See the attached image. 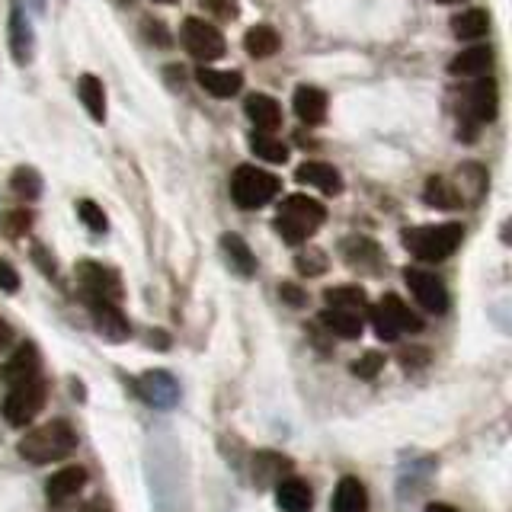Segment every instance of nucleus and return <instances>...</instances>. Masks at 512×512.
<instances>
[{
	"mask_svg": "<svg viewBox=\"0 0 512 512\" xmlns=\"http://www.w3.org/2000/svg\"><path fill=\"white\" fill-rule=\"evenodd\" d=\"M77 93H80V103L90 112L93 122H106V90H103V80L93 77V74H84L77 84Z\"/></svg>",
	"mask_w": 512,
	"mask_h": 512,
	"instance_id": "23",
	"label": "nucleus"
},
{
	"mask_svg": "<svg viewBox=\"0 0 512 512\" xmlns=\"http://www.w3.org/2000/svg\"><path fill=\"white\" fill-rule=\"evenodd\" d=\"M157 4H176V0H157Z\"/></svg>",
	"mask_w": 512,
	"mask_h": 512,
	"instance_id": "48",
	"label": "nucleus"
},
{
	"mask_svg": "<svg viewBox=\"0 0 512 512\" xmlns=\"http://www.w3.org/2000/svg\"><path fill=\"white\" fill-rule=\"evenodd\" d=\"M42 407H45V378L42 375L20 381V384H10V394L4 400V416L10 426H16V429L29 426Z\"/></svg>",
	"mask_w": 512,
	"mask_h": 512,
	"instance_id": "5",
	"label": "nucleus"
},
{
	"mask_svg": "<svg viewBox=\"0 0 512 512\" xmlns=\"http://www.w3.org/2000/svg\"><path fill=\"white\" fill-rule=\"evenodd\" d=\"M77 279L84 285V292L90 301H109V304H119L122 298V282L112 269L93 263V260H84L77 266Z\"/></svg>",
	"mask_w": 512,
	"mask_h": 512,
	"instance_id": "7",
	"label": "nucleus"
},
{
	"mask_svg": "<svg viewBox=\"0 0 512 512\" xmlns=\"http://www.w3.org/2000/svg\"><path fill=\"white\" fill-rule=\"evenodd\" d=\"M378 308H381L384 314H388V320L397 327V333H420V330H423V320L416 317L397 295H384Z\"/></svg>",
	"mask_w": 512,
	"mask_h": 512,
	"instance_id": "25",
	"label": "nucleus"
},
{
	"mask_svg": "<svg viewBox=\"0 0 512 512\" xmlns=\"http://www.w3.org/2000/svg\"><path fill=\"white\" fill-rule=\"evenodd\" d=\"M138 391L144 394V400H148V404L170 407L173 400H176V381L167 372H148V375L138 381Z\"/></svg>",
	"mask_w": 512,
	"mask_h": 512,
	"instance_id": "21",
	"label": "nucleus"
},
{
	"mask_svg": "<svg viewBox=\"0 0 512 512\" xmlns=\"http://www.w3.org/2000/svg\"><path fill=\"white\" fill-rule=\"evenodd\" d=\"M10 186H13L16 196H23V199H36L42 192V180H39V173L32 167H16Z\"/></svg>",
	"mask_w": 512,
	"mask_h": 512,
	"instance_id": "34",
	"label": "nucleus"
},
{
	"mask_svg": "<svg viewBox=\"0 0 512 512\" xmlns=\"http://www.w3.org/2000/svg\"><path fill=\"white\" fill-rule=\"evenodd\" d=\"M423 512H458L455 506H448V503H429Z\"/></svg>",
	"mask_w": 512,
	"mask_h": 512,
	"instance_id": "45",
	"label": "nucleus"
},
{
	"mask_svg": "<svg viewBox=\"0 0 512 512\" xmlns=\"http://www.w3.org/2000/svg\"><path fill=\"white\" fill-rule=\"evenodd\" d=\"M77 215H80V221L87 224L90 231H96V234H103L106 228H109V221H106V215H103V208L96 205V202H90V199H84L77 205Z\"/></svg>",
	"mask_w": 512,
	"mask_h": 512,
	"instance_id": "35",
	"label": "nucleus"
},
{
	"mask_svg": "<svg viewBox=\"0 0 512 512\" xmlns=\"http://www.w3.org/2000/svg\"><path fill=\"white\" fill-rule=\"evenodd\" d=\"M439 4H461V0H439Z\"/></svg>",
	"mask_w": 512,
	"mask_h": 512,
	"instance_id": "47",
	"label": "nucleus"
},
{
	"mask_svg": "<svg viewBox=\"0 0 512 512\" xmlns=\"http://www.w3.org/2000/svg\"><path fill=\"white\" fill-rule=\"evenodd\" d=\"M221 250H224V256H228V263H231V269L237 272V276H253V272H256V260H253V253L247 247V240L240 234H224L221 237Z\"/></svg>",
	"mask_w": 512,
	"mask_h": 512,
	"instance_id": "24",
	"label": "nucleus"
},
{
	"mask_svg": "<svg viewBox=\"0 0 512 512\" xmlns=\"http://www.w3.org/2000/svg\"><path fill=\"white\" fill-rule=\"evenodd\" d=\"M461 237H464V228L458 221L426 224V228L404 231V247L423 263H442L461 247Z\"/></svg>",
	"mask_w": 512,
	"mask_h": 512,
	"instance_id": "3",
	"label": "nucleus"
},
{
	"mask_svg": "<svg viewBox=\"0 0 512 512\" xmlns=\"http://www.w3.org/2000/svg\"><path fill=\"white\" fill-rule=\"evenodd\" d=\"M381 368H384V356H381V352H365L362 359L352 362V375H356V378H375Z\"/></svg>",
	"mask_w": 512,
	"mask_h": 512,
	"instance_id": "36",
	"label": "nucleus"
},
{
	"mask_svg": "<svg viewBox=\"0 0 512 512\" xmlns=\"http://www.w3.org/2000/svg\"><path fill=\"white\" fill-rule=\"evenodd\" d=\"M10 343H13V327L7 324L4 317H0V356H4V352L10 349Z\"/></svg>",
	"mask_w": 512,
	"mask_h": 512,
	"instance_id": "44",
	"label": "nucleus"
},
{
	"mask_svg": "<svg viewBox=\"0 0 512 512\" xmlns=\"http://www.w3.org/2000/svg\"><path fill=\"white\" fill-rule=\"evenodd\" d=\"M298 269L304 272V276H320V272L327 269V256L320 250H308L298 256Z\"/></svg>",
	"mask_w": 512,
	"mask_h": 512,
	"instance_id": "38",
	"label": "nucleus"
},
{
	"mask_svg": "<svg viewBox=\"0 0 512 512\" xmlns=\"http://www.w3.org/2000/svg\"><path fill=\"white\" fill-rule=\"evenodd\" d=\"M196 80L202 84L205 93L218 96V100H228V96L240 93V87H244V77H240V71H215V68H199Z\"/></svg>",
	"mask_w": 512,
	"mask_h": 512,
	"instance_id": "16",
	"label": "nucleus"
},
{
	"mask_svg": "<svg viewBox=\"0 0 512 512\" xmlns=\"http://www.w3.org/2000/svg\"><path fill=\"white\" fill-rule=\"evenodd\" d=\"M404 282L413 292V298L420 301V308H426L429 314H445V308H448V288H445V282L436 276V272L407 269Z\"/></svg>",
	"mask_w": 512,
	"mask_h": 512,
	"instance_id": "8",
	"label": "nucleus"
},
{
	"mask_svg": "<svg viewBox=\"0 0 512 512\" xmlns=\"http://www.w3.org/2000/svg\"><path fill=\"white\" fill-rule=\"evenodd\" d=\"M90 311H93V324L96 330H100L106 340L112 343H122L128 340V333H132V327H128L125 314L119 311V304H109V301H90Z\"/></svg>",
	"mask_w": 512,
	"mask_h": 512,
	"instance_id": "12",
	"label": "nucleus"
},
{
	"mask_svg": "<svg viewBox=\"0 0 512 512\" xmlns=\"http://www.w3.org/2000/svg\"><path fill=\"white\" fill-rule=\"evenodd\" d=\"M80 512H109V509H106L103 503H87V506L80 509Z\"/></svg>",
	"mask_w": 512,
	"mask_h": 512,
	"instance_id": "46",
	"label": "nucleus"
},
{
	"mask_svg": "<svg viewBox=\"0 0 512 512\" xmlns=\"http://www.w3.org/2000/svg\"><path fill=\"white\" fill-rule=\"evenodd\" d=\"M144 29H148V39H151V42H157V45H170V42H173V39L167 36L164 23H151V20H144Z\"/></svg>",
	"mask_w": 512,
	"mask_h": 512,
	"instance_id": "42",
	"label": "nucleus"
},
{
	"mask_svg": "<svg viewBox=\"0 0 512 512\" xmlns=\"http://www.w3.org/2000/svg\"><path fill=\"white\" fill-rule=\"evenodd\" d=\"M202 7L212 10L218 20H234V16H237V4H234V0H202Z\"/></svg>",
	"mask_w": 512,
	"mask_h": 512,
	"instance_id": "40",
	"label": "nucleus"
},
{
	"mask_svg": "<svg viewBox=\"0 0 512 512\" xmlns=\"http://www.w3.org/2000/svg\"><path fill=\"white\" fill-rule=\"evenodd\" d=\"M368 320H372V327H375V333H378V340H384V343H394L397 340V327L391 324V320H388V314H384L381 308H378V304H375V308L372 311H368Z\"/></svg>",
	"mask_w": 512,
	"mask_h": 512,
	"instance_id": "37",
	"label": "nucleus"
},
{
	"mask_svg": "<svg viewBox=\"0 0 512 512\" xmlns=\"http://www.w3.org/2000/svg\"><path fill=\"white\" fill-rule=\"evenodd\" d=\"M320 324H324L330 333L343 336V340H359L365 324H362V314L356 311H340V308H327L320 314Z\"/></svg>",
	"mask_w": 512,
	"mask_h": 512,
	"instance_id": "22",
	"label": "nucleus"
},
{
	"mask_svg": "<svg viewBox=\"0 0 512 512\" xmlns=\"http://www.w3.org/2000/svg\"><path fill=\"white\" fill-rule=\"evenodd\" d=\"M330 308H340V311H365L368 308V298L359 285H336V288H327L324 292Z\"/></svg>",
	"mask_w": 512,
	"mask_h": 512,
	"instance_id": "29",
	"label": "nucleus"
},
{
	"mask_svg": "<svg viewBox=\"0 0 512 512\" xmlns=\"http://www.w3.org/2000/svg\"><path fill=\"white\" fill-rule=\"evenodd\" d=\"M279 176H272L269 170L263 167H253V164H244L234 170V180H231V196L240 208H263L269 205L272 199L279 196Z\"/></svg>",
	"mask_w": 512,
	"mask_h": 512,
	"instance_id": "4",
	"label": "nucleus"
},
{
	"mask_svg": "<svg viewBox=\"0 0 512 512\" xmlns=\"http://www.w3.org/2000/svg\"><path fill=\"white\" fill-rule=\"evenodd\" d=\"M276 503L282 512H311L314 509V493L301 477H285L276 487Z\"/></svg>",
	"mask_w": 512,
	"mask_h": 512,
	"instance_id": "14",
	"label": "nucleus"
},
{
	"mask_svg": "<svg viewBox=\"0 0 512 512\" xmlns=\"http://www.w3.org/2000/svg\"><path fill=\"white\" fill-rule=\"evenodd\" d=\"M343 256H346V263L352 269H368V272H375L378 263H381V250H378L375 240H368V237L343 240Z\"/></svg>",
	"mask_w": 512,
	"mask_h": 512,
	"instance_id": "20",
	"label": "nucleus"
},
{
	"mask_svg": "<svg viewBox=\"0 0 512 512\" xmlns=\"http://www.w3.org/2000/svg\"><path fill=\"white\" fill-rule=\"evenodd\" d=\"M327 212L324 205H320L314 196H304V192H295V196H288L279 208L276 215V231L282 234L285 244H304L308 237L317 234V228L324 224Z\"/></svg>",
	"mask_w": 512,
	"mask_h": 512,
	"instance_id": "2",
	"label": "nucleus"
},
{
	"mask_svg": "<svg viewBox=\"0 0 512 512\" xmlns=\"http://www.w3.org/2000/svg\"><path fill=\"white\" fill-rule=\"evenodd\" d=\"M39 375V352L32 343H23L20 349L13 352L4 365V381L7 384H20V381H29Z\"/></svg>",
	"mask_w": 512,
	"mask_h": 512,
	"instance_id": "18",
	"label": "nucleus"
},
{
	"mask_svg": "<svg viewBox=\"0 0 512 512\" xmlns=\"http://www.w3.org/2000/svg\"><path fill=\"white\" fill-rule=\"evenodd\" d=\"M16 288H20V272L7 260H0V292H16Z\"/></svg>",
	"mask_w": 512,
	"mask_h": 512,
	"instance_id": "41",
	"label": "nucleus"
},
{
	"mask_svg": "<svg viewBox=\"0 0 512 512\" xmlns=\"http://www.w3.org/2000/svg\"><path fill=\"white\" fill-rule=\"evenodd\" d=\"M10 29H13V55H16V61H29V23L23 20V10H20V4H13V10H10Z\"/></svg>",
	"mask_w": 512,
	"mask_h": 512,
	"instance_id": "31",
	"label": "nucleus"
},
{
	"mask_svg": "<svg viewBox=\"0 0 512 512\" xmlns=\"http://www.w3.org/2000/svg\"><path fill=\"white\" fill-rule=\"evenodd\" d=\"M77 448V432L68 420H48L42 426H32L20 439V455L32 464H52L68 458Z\"/></svg>",
	"mask_w": 512,
	"mask_h": 512,
	"instance_id": "1",
	"label": "nucleus"
},
{
	"mask_svg": "<svg viewBox=\"0 0 512 512\" xmlns=\"http://www.w3.org/2000/svg\"><path fill=\"white\" fill-rule=\"evenodd\" d=\"M493 68V52L487 45H474L464 48L461 55H455V61L448 64V71L455 77H484Z\"/></svg>",
	"mask_w": 512,
	"mask_h": 512,
	"instance_id": "17",
	"label": "nucleus"
},
{
	"mask_svg": "<svg viewBox=\"0 0 512 512\" xmlns=\"http://www.w3.org/2000/svg\"><path fill=\"white\" fill-rule=\"evenodd\" d=\"M84 484H87V471L84 468H77V464H71V468H61L58 474L48 477V484H45L48 506L68 503L71 496H77L80 490H84Z\"/></svg>",
	"mask_w": 512,
	"mask_h": 512,
	"instance_id": "10",
	"label": "nucleus"
},
{
	"mask_svg": "<svg viewBox=\"0 0 512 512\" xmlns=\"http://www.w3.org/2000/svg\"><path fill=\"white\" fill-rule=\"evenodd\" d=\"M244 109H247V119L253 122V128H256V132H263V135H272L282 125V106L272 100L269 93L247 96Z\"/></svg>",
	"mask_w": 512,
	"mask_h": 512,
	"instance_id": "13",
	"label": "nucleus"
},
{
	"mask_svg": "<svg viewBox=\"0 0 512 512\" xmlns=\"http://www.w3.org/2000/svg\"><path fill=\"white\" fill-rule=\"evenodd\" d=\"M423 199H426V205L448 208V212L461 205V196H458L455 183H448L445 176H429L426 186H423Z\"/></svg>",
	"mask_w": 512,
	"mask_h": 512,
	"instance_id": "28",
	"label": "nucleus"
},
{
	"mask_svg": "<svg viewBox=\"0 0 512 512\" xmlns=\"http://www.w3.org/2000/svg\"><path fill=\"white\" fill-rule=\"evenodd\" d=\"M484 186H487V173L480 170L477 164H468V167H461L458 170V196H461V202H464V192H471V199H477L480 192H484Z\"/></svg>",
	"mask_w": 512,
	"mask_h": 512,
	"instance_id": "33",
	"label": "nucleus"
},
{
	"mask_svg": "<svg viewBox=\"0 0 512 512\" xmlns=\"http://www.w3.org/2000/svg\"><path fill=\"white\" fill-rule=\"evenodd\" d=\"M279 45H282V39H279V32L272 26H253V29H247V36H244V48H247V55H253V58H272L279 52Z\"/></svg>",
	"mask_w": 512,
	"mask_h": 512,
	"instance_id": "26",
	"label": "nucleus"
},
{
	"mask_svg": "<svg viewBox=\"0 0 512 512\" xmlns=\"http://www.w3.org/2000/svg\"><path fill=\"white\" fill-rule=\"evenodd\" d=\"M183 45H186V52L202 64L224 55V36L218 32V26L199 20V16H189L183 23Z\"/></svg>",
	"mask_w": 512,
	"mask_h": 512,
	"instance_id": "6",
	"label": "nucleus"
},
{
	"mask_svg": "<svg viewBox=\"0 0 512 512\" xmlns=\"http://www.w3.org/2000/svg\"><path fill=\"white\" fill-rule=\"evenodd\" d=\"M282 468H288V461H285V458H279L276 452H260V455H256V461H253L256 484H260V487L272 484V480H276V477L282 474Z\"/></svg>",
	"mask_w": 512,
	"mask_h": 512,
	"instance_id": "32",
	"label": "nucleus"
},
{
	"mask_svg": "<svg viewBox=\"0 0 512 512\" xmlns=\"http://www.w3.org/2000/svg\"><path fill=\"white\" fill-rule=\"evenodd\" d=\"M279 295H282L288 304H295V308H298V304H304V292H301L298 285H288V282H285V285L279 288Z\"/></svg>",
	"mask_w": 512,
	"mask_h": 512,
	"instance_id": "43",
	"label": "nucleus"
},
{
	"mask_svg": "<svg viewBox=\"0 0 512 512\" xmlns=\"http://www.w3.org/2000/svg\"><path fill=\"white\" fill-rule=\"evenodd\" d=\"M496 109H500V93H496V84L490 77H477L468 90V122H471V128L493 122Z\"/></svg>",
	"mask_w": 512,
	"mask_h": 512,
	"instance_id": "9",
	"label": "nucleus"
},
{
	"mask_svg": "<svg viewBox=\"0 0 512 512\" xmlns=\"http://www.w3.org/2000/svg\"><path fill=\"white\" fill-rule=\"evenodd\" d=\"M333 512H368V490L359 477H343L336 484Z\"/></svg>",
	"mask_w": 512,
	"mask_h": 512,
	"instance_id": "19",
	"label": "nucleus"
},
{
	"mask_svg": "<svg viewBox=\"0 0 512 512\" xmlns=\"http://www.w3.org/2000/svg\"><path fill=\"white\" fill-rule=\"evenodd\" d=\"M250 151L260 160H269V164H285V160H288L285 144L279 138H272V135H263V132L250 138Z\"/></svg>",
	"mask_w": 512,
	"mask_h": 512,
	"instance_id": "30",
	"label": "nucleus"
},
{
	"mask_svg": "<svg viewBox=\"0 0 512 512\" xmlns=\"http://www.w3.org/2000/svg\"><path fill=\"white\" fill-rule=\"evenodd\" d=\"M29 224H32V215L23 212V208H16V212H10V215L4 218V231H7L10 237H20V234L29 231Z\"/></svg>",
	"mask_w": 512,
	"mask_h": 512,
	"instance_id": "39",
	"label": "nucleus"
},
{
	"mask_svg": "<svg viewBox=\"0 0 512 512\" xmlns=\"http://www.w3.org/2000/svg\"><path fill=\"white\" fill-rule=\"evenodd\" d=\"M487 29H490V16L484 10H477V7L461 10V13L452 16V32L458 39H480Z\"/></svg>",
	"mask_w": 512,
	"mask_h": 512,
	"instance_id": "27",
	"label": "nucleus"
},
{
	"mask_svg": "<svg viewBox=\"0 0 512 512\" xmlns=\"http://www.w3.org/2000/svg\"><path fill=\"white\" fill-rule=\"evenodd\" d=\"M292 106H295V116L308 125H320L327 119V93L317 87H308V84L298 87Z\"/></svg>",
	"mask_w": 512,
	"mask_h": 512,
	"instance_id": "15",
	"label": "nucleus"
},
{
	"mask_svg": "<svg viewBox=\"0 0 512 512\" xmlns=\"http://www.w3.org/2000/svg\"><path fill=\"white\" fill-rule=\"evenodd\" d=\"M295 180L301 186L320 189L324 196H340V192H343V176H340V170H333L330 164H320V160H308V164H301L295 170Z\"/></svg>",
	"mask_w": 512,
	"mask_h": 512,
	"instance_id": "11",
	"label": "nucleus"
}]
</instances>
